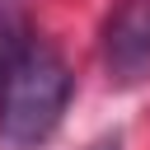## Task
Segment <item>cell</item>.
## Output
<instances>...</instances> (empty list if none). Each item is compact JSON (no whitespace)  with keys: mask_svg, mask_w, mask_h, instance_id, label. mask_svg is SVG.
Returning <instances> with one entry per match:
<instances>
[{"mask_svg":"<svg viewBox=\"0 0 150 150\" xmlns=\"http://www.w3.org/2000/svg\"><path fill=\"white\" fill-rule=\"evenodd\" d=\"M70 103V70L66 61L28 42L5 70H0V141L9 150H38L66 117Z\"/></svg>","mask_w":150,"mask_h":150,"instance_id":"obj_1","label":"cell"},{"mask_svg":"<svg viewBox=\"0 0 150 150\" xmlns=\"http://www.w3.org/2000/svg\"><path fill=\"white\" fill-rule=\"evenodd\" d=\"M103 66L117 84L150 75V0H122L103 23Z\"/></svg>","mask_w":150,"mask_h":150,"instance_id":"obj_2","label":"cell"},{"mask_svg":"<svg viewBox=\"0 0 150 150\" xmlns=\"http://www.w3.org/2000/svg\"><path fill=\"white\" fill-rule=\"evenodd\" d=\"M28 42H38L33 33H28V23H23V14H14V9H0V70L28 47Z\"/></svg>","mask_w":150,"mask_h":150,"instance_id":"obj_3","label":"cell"},{"mask_svg":"<svg viewBox=\"0 0 150 150\" xmlns=\"http://www.w3.org/2000/svg\"><path fill=\"white\" fill-rule=\"evenodd\" d=\"M94 150H117V136H112V141H98Z\"/></svg>","mask_w":150,"mask_h":150,"instance_id":"obj_4","label":"cell"}]
</instances>
